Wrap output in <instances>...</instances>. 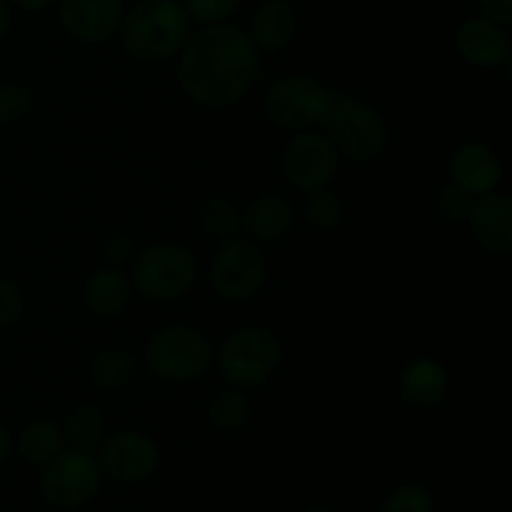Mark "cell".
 I'll return each mask as SVG.
<instances>
[{
	"label": "cell",
	"mask_w": 512,
	"mask_h": 512,
	"mask_svg": "<svg viewBox=\"0 0 512 512\" xmlns=\"http://www.w3.org/2000/svg\"><path fill=\"white\" fill-rule=\"evenodd\" d=\"M10 5H15V8L25 10V13H40V10L50 8L53 3H58V0H8Z\"/></svg>",
	"instance_id": "cell-33"
},
{
	"label": "cell",
	"mask_w": 512,
	"mask_h": 512,
	"mask_svg": "<svg viewBox=\"0 0 512 512\" xmlns=\"http://www.w3.org/2000/svg\"><path fill=\"white\" fill-rule=\"evenodd\" d=\"M133 295V280L120 265L95 270L83 285V305L93 318L110 320L125 313Z\"/></svg>",
	"instance_id": "cell-18"
},
{
	"label": "cell",
	"mask_w": 512,
	"mask_h": 512,
	"mask_svg": "<svg viewBox=\"0 0 512 512\" xmlns=\"http://www.w3.org/2000/svg\"><path fill=\"white\" fill-rule=\"evenodd\" d=\"M253 403L243 390H223L208 405V420L220 433H240L253 420Z\"/></svg>",
	"instance_id": "cell-23"
},
{
	"label": "cell",
	"mask_w": 512,
	"mask_h": 512,
	"mask_svg": "<svg viewBox=\"0 0 512 512\" xmlns=\"http://www.w3.org/2000/svg\"><path fill=\"white\" fill-rule=\"evenodd\" d=\"M465 225L473 233L478 248L490 258H508L512 250V198L505 193L473 198Z\"/></svg>",
	"instance_id": "cell-14"
},
{
	"label": "cell",
	"mask_w": 512,
	"mask_h": 512,
	"mask_svg": "<svg viewBox=\"0 0 512 512\" xmlns=\"http://www.w3.org/2000/svg\"><path fill=\"white\" fill-rule=\"evenodd\" d=\"M338 165V148L328 138V133H318V130H298L285 143L283 158H280L285 180L300 193L328 188L338 175Z\"/></svg>",
	"instance_id": "cell-10"
},
{
	"label": "cell",
	"mask_w": 512,
	"mask_h": 512,
	"mask_svg": "<svg viewBox=\"0 0 512 512\" xmlns=\"http://www.w3.org/2000/svg\"><path fill=\"white\" fill-rule=\"evenodd\" d=\"M295 205L288 195L283 193H260L253 203L240 213V223L245 225L253 240L263 243H278L290 230L295 228Z\"/></svg>",
	"instance_id": "cell-19"
},
{
	"label": "cell",
	"mask_w": 512,
	"mask_h": 512,
	"mask_svg": "<svg viewBox=\"0 0 512 512\" xmlns=\"http://www.w3.org/2000/svg\"><path fill=\"white\" fill-rule=\"evenodd\" d=\"M120 43L140 63H165L180 55L193 20L180 0H138L120 23Z\"/></svg>",
	"instance_id": "cell-2"
},
{
	"label": "cell",
	"mask_w": 512,
	"mask_h": 512,
	"mask_svg": "<svg viewBox=\"0 0 512 512\" xmlns=\"http://www.w3.org/2000/svg\"><path fill=\"white\" fill-rule=\"evenodd\" d=\"M123 15V0H58L60 25L83 45L108 43L118 35Z\"/></svg>",
	"instance_id": "cell-13"
},
{
	"label": "cell",
	"mask_w": 512,
	"mask_h": 512,
	"mask_svg": "<svg viewBox=\"0 0 512 512\" xmlns=\"http://www.w3.org/2000/svg\"><path fill=\"white\" fill-rule=\"evenodd\" d=\"M30 108L28 88L18 83H0V125L18 123Z\"/></svg>",
	"instance_id": "cell-29"
},
{
	"label": "cell",
	"mask_w": 512,
	"mask_h": 512,
	"mask_svg": "<svg viewBox=\"0 0 512 512\" xmlns=\"http://www.w3.org/2000/svg\"><path fill=\"white\" fill-rule=\"evenodd\" d=\"M180 3L188 10L190 20H198L203 25H220L228 23L238 13L243 0H180Z\"/></svg>",
	"instance_id": "cell-27"
},
{
	"label": "cell",
	"mask_w": 512,
	"mask_h": 512,
	"mask_svg": "<svg viewBox=\"0 0 512 512\" xmlns=\"http://www.w3.org/2000/svg\"><path fill=\"white\" fill-rule=\"evenodd\" d=\"M303 512H335L333 508H325V505H313V508H305Z\"/></svg>",
	"instance_id": "cell-36"
},
{
	"label": "cell",
	"mask_w": 512,
	"mask_h": 512,
	"mask_svg": "<svg viewBox=\"0 0 512 512\" xmlns=\"http://www.w3.org/2000/svg\"><path fill=\"white\" fill-rule=\"evenodd\" d=\"M268 280V260L253 238H225L210 260V288L223 303L253 300Z\"/></svg>",
	"instance_id": "cell-7"
},
{
	"label": "cell",
	"mask_w": 512,
	"mask_h": 512,
	"mask_svg": "<svg viewBox=\"0 0 512 512\" xmlns=\"http://www.w3.org/2000/svg\"><path fill=\"white\" fill-rule=\"evenodd\" d=\"M103 255L110 265L128 263L135 258V240L123 230H115L103 240Z\"/></svg>",
	"instance_id": "cell-31"
},
{
	"label": "cell",
	"mask_w": 512,
	"mask_h": 512,
	"mask_svg": "<svg viewBox=\"0 0 512 512\" xmlns=\"http://www.w3.org/2000/svg\"><path fill=\"white\" fill-rule=\"evenodd\" d=\"M300 33V15L290 0H263L250 15L248 35L260 53L288 48Z\"/></svg>",
	"instance_id": "cell-17"
},
{
	"label": "cell",
	"mask_w": 512,
	"mask_h": 512,
	"mask_svg": "<svg viewBox=\"0 0 512 512\" xmlns=\"http://www.w3.org/2000/svg\"><path fill=\"white\" fill-rule=\"evenodd\" d=\"M470 203H473V198L450 183L443 185V188L438 190V195H435V210H438V215L445 223H465V220H468Z\"/></svg>",
	"instance_id": "cell-28"
},
{
	"label": "cell",
	"mask_w": 512,
	"mask_h": 512,
	"mask_svg": "<svg viewBox=\"0 0 512 512\" xmlns=\"http://www.w3.org/2000/svg\"><path fill=\"white\" fill-rule=\"evenodd\" d=\"M378 512H438V498L423 483H400L383 495Z\"/></svg>",
	"instance_id": "cell-25"
},
{
	"label": "cell",
	"mask_w": 512,
	"mask_h": 512,
	"mask_svg": "<svg viewBox=\"0 0 512 512\" xmlns=\"http://www.w3.org/2000/svg\"><path fill=\"white\" fill-rule=\"evenodd\" d=\"M455 50L473 68L488 70L505 65L510 70L512 45L508 28L483 18V15L468 18L458 25V30H455Z\"/></svg>",
	"instance_id": "cell-15"
},
{
	"label": "cell",
	"mask_w": 512,
	"mask_h": 512,
	"mask_svg": "<svg viewBox=\"0 0 512 512\" xmlns=\"http://www.w3.org/2000/svg\"><path fill=\"white\" fill-rule=\"evenodd\" d=\"M115 512H143V510H135V508H123V510H115Z\"/></svg>",
	"instance_id": "cell-37"
},
{
	"label": "cell",
	"mask_w": 512,
	"mask_h": 512,
	"mask_svg": "<svg viewBox=\"0 0 512 512\" xmlns=\"http://www.w3.org/2000/svg\"><path fill=\"white\" fill-rule=\"evenodd\" d=\"M98 463L118 483L138 485L160 468V448L140 430H118L100 443Z\"/></svg>",
	"instance_id": "cell-11"
},
{
	"label": "cell",
	"mask_w": 512,
	"mask_h": 512,
	"mask_svg": "<svg viewBox=\"0 0 512 512\" xmlns=\"http://www.w3.org/2000/svg\"><path fill=\"white\" fill-rule=\"evenodd\" d=\"M198 258L180 243H155L135 253L133 285L153 303H175L198 283Z\"/></svg>",
	"instance_id": "cell-6"
},
{
	"label": "cell",
	"mask_w": 512,
	"mask_h": 512,
	"mask_svg": "<svg viewBox=\"0 0 512 512\" xmlns=\"http://www.w3.org/2000/svg\"><path fill=\"white\" fill-rule=\"evenodd\" d=\"M10 455H13V435H10L8 428L0 425V468L8 463Z\"/></svg>",
	"instance_id": "cell-34"
},
{
	"label": "cell",
	"mask_w": 512,
	"mask_h": 512,
	"mask_svg": "<svg viewBox=\"0 0 512 512\" xmlns=\"http://www.w3.org/2000/svg\"><path fill=\"white\" fill-rule=\"evenodd\" d=\"M283 358L285 350L280 338L263 325H245L233 330L220 343L215 355L220 375L238 390L263 388L268 380L275 378Z\"/></svg>",
	"instance_id": "cell-4"
},
{
	"label": "cell",
	"mask_w": 512,
	"mask_h": 512,
	"mask_svg": "<svg viewBox=\"0 0 512 512\" xmlns=\"http://www.w3.org/2000/svg\"><path fill=\"white\" fill-rule=\"evenodd\" d=\"M138 375V360L123 348H105L90 363V378L100 390H123Z\"/></svg>",
	"instance_id": "cell-22"
},
{
	"label": "cell",
	"mask_w": 512,
	"mask_h": 512,
	"mask_svg": "<svg viewBox=\"0 0 512 512\" xmlns=\"http://www.w3.org/2000/svg\"><path fill=\"white\" fill-rule=\"evenodd\" d=\"M450 375L438 358L420 355L408 360L398 375V393L410 408L428 410L448 398Z\"/></svg>",
	"instance_id": "cell-16"
},
{
	"label": "cell",
	"mask_w": 512,
	"mask_h": 512,
	"mask_svg": "<svg viewBox=\"0 0 512 512\" xmlns=\"http://www.w3.org/2000/svg\"><path fill=\"white\" fill-rule=\"evenodd\" d=\"M323 123L340 158H348L353 163H373L388 150V120L368 100L348 93H333Z\"/></svg>",
	"instance_id": "cell-3"
},
{
	"label": "cell",
	"mask_w": 512,
	"mask_h": 512,
	"mask_svg": "<svg viewBox=\"0 0 512 512\" xmlns=\"http://www.w3.org/2000/svg\"><path fill=\"white\" fill-rule=\"evenodd\" d=\"M478 8L483 18L493 23L505 25V28L512 23V0H478Z\"/></svg>",
	"instance_id": "cell-32"
},
{
	"label": "cell",
	"mask_w": 512,
	"mask_h": 512,
	"mask_svg": "<svg viewBox=\"0 0 512 512\" xmlns=\"http://www.w3.org/2000/svg\"><path fill=\"white\" fill-rule=\"evenodd\" d=\"M200 225L215 240L233 238L240 225V210L233 200L213 198L200 210Z\"/></svg>",
	"instance_id": "cell-26"
},
{
	"label": "cell",
	"mask_w": 512,
	"mask_h": 512,
	"mask_svg": "<svg viewBox=\"0 0 512 512\" xmlns=\"http://www.w3.org/2000/svg\"><path fill=\"white\" fill-rule=\"evenodd\" d=\"M60 428H63L68 448L93 453L105 440V428L108 425H105L103 410L95 408V405H78V408L70 410Z\"/></svg>",
	"instance_id": "cell-21"
},
{
	"label": "cell",
	"mask_w": 512,
	"mask_h": 512,
	"mask_svg": "<svg viewBox=\"0 0 512 512\" xmlns=\"http://www.w3.org/2000/svg\"><path fill=\"white\" fill-rule=\"evenodd\" d=\"M23 308V293H20L18 285L0 278V328L18 323L23 318Z\"/></svg>",
	"instance_id": "cell-30"
},
{
	"label": "cell",
	"mask_w": 512,
	"mask_h": 512,
	"mask_svg": "<svg viewBox=\"0 0 512 512\" xmlns=\"http://www.w3.org/2000/svg\"><path fill=\"white\" fill-rule=\"evenodd\" d=\"M333 100V90L318 78L305 73H290L268 85L263 93L265 118L280 130H310L313 125L323 123L325 113Z\"/></svg>",
	"instance_id": "cell-8"
},
{
	"label": "cell",
	"mask_w": 512,
	"mask_h": 512,
	"mask_svg": "<svg viewBox=\"0 0 512 512\" xmlns=\"http://www.w3.org/2000/svg\"><path fill=\"white\" fill-rule=\"evenodd\" d=\"M145 365L163 383L183 385L203 378L213 365L208 335L193 325L175 323L155 330L145 343Z\"/></svg>",
	"instance_id": "cell-5"
},
{
	"label": "cell",
	"mask_w": 512,
	"mask_h": 512,
	"mask_svg": "<svg viewBox=\"0 0 512 512\" xmlns=\"http://www.w3.org/2000/svg\"><path fill=\"white\" fill-rule=\"evenodd\" d=\"M10 28V3L8 0H0V40L8 33Z\"/></svg>",
	"instance_id": "cell-35"
},
{
	"label": "cell",
	"mask_w": 512,
	"mask_h": 512,
	"mask_svg": "<svg viewBox=\"0 0 512 512\" xmlns=\"http://www.w3.org/2000/svg\"><path fill=\"white\" fill-rule=\"evenodd\" d=\"M503 170L498 150L483 140H465L448 158L450 185L463 190L470 198H480V195L498 190Z\"/></svg>",
	"instance_id": "cell-12"
},
{
	"label": "cell",
	"mask_w": 512,
	"mask_h": 512,
	"mask_svg": "<svg viewBox=\"0 0 512 512\" xmlns=\"http://www.w3.org/2000/svg\"><path fill=\"white\" fill-rule=\"evenodd\" d=\"M40 493L50 505L78 510L95 500L103 485V468L98 458L85 450L65 448L40 470Z\"/></svg>",
	"instance_id": "cell-9"
},
{
	"label": "cell",
	"mask_w": 512,
	"mask_h": 512,
	"mask_svg": "<svg viewBox=\"0 0 512 512\" xmlns=\"http://www.w3.org/2000/svg\"><path fill=\"white\" fill-rule=\"evenodd\" d=\"M303 218L310 228L320 230V233H333V230L343 228L345 205L330 188L310 190L305 193Z\"/></svg>",
	"instance_id": "cell-24"
},
{
	"label": "cell",
	"mask_w": 512,
	"mask_h": 512,
	"mask_svg": "<svg viewBox=\"0 0 512 512\" xmlns=\"http://www.w3.org/2000/svg\"><path fill=\"white\" fill-rule=\"evenodd\" d=\"M178 78L195 105L225 110L240 103L260 78V50L238 25H205L190 33L180 50Z\"/></svg>",
	"instance_id": "cell-1"
},
{
	"label": "cell",
	"mask_w": 512,
	"mask_h": 512,
	"mask_svg": "<svg viewBox=\"0 0 512 512\" xmlns=\"http://www.w3.org/2000/svg\"><path fill=\"white\" fill-rule=\"evenodd\" d=\"M15 448H18V453L23 455L28 463L43 468V465L50 463L55 455L63 453L68 445H65L63 428H60L55 420L33 418L20 428L18 438H15Z\"/></svg>",
	"instance_id": "cell-20"
}]
</instances>
